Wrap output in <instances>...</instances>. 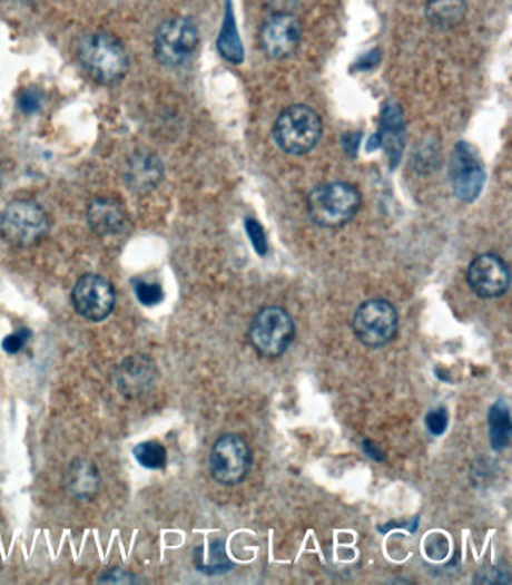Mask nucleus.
Returning a JSON list of instances; mask_svg holds the SVG:
<instances>
[{
    "mask_svg": "<svg viewBox=\"0 0 512 585\" xmlns=\"http://www.w3.org/2000/svg\"><path fill=\"white\" fill-rule=\"evenodd\" d=\"M363 205L358 188L344 181H329L314 188L308 195L309 221L324 230H339L354 221Z\"/></svg>",
    "mask_w": 512,
    "mask_h": 585,
    "instance_id": "nucleus-1",
    "label": "nucleus"
},
{
    "mask_svg": "<svg viewBox=\"0 0 512 585\" xmlns=\"http://www.w3.org/2000/svg\"><path fill=\"white\" fill-rule=\"evenodd\" d=\"M77 58L86 75L101 85L118 84L130 68L122 42L105 32L85 37L77 49Z\"/></svg>",
    "mask_w": 512,
    "mask_h": 585,
    "instance_id": "nucleus-2",
    "label": "nucleus"
},
{
    "mask_svg": "<svg viewBox=\"0 0 512 585\" xmlns=\"http://www.w3.org/2000/svg\"><path fill=\"white\" fill-rule=\"evenodd\" d=\"M324 124L313 107L294 105L284 109L275 119L273 137L283 153L305 156L316 148Z\"/></svg>",
    "mask_w": 512,
    "mask_h": 585,
    "instance_id": "nucleus-3",
    "label": "nucleus"
},
{
    "mask_svg": "<svg viewBox=\"0 0 512 585\" xmlns=\"http://www.w3.org/2000/svg\"><path fill=\"white\" fill-rule=\"evenodd\" d=\"M296 338V325L291 313L278 305H266L254 315L248 326V339L254 350L266 359H278L289 350Z\"/></svg>",
    "mask_w": 512,
    "mask_h": 585,
    "instance_id": "nucleus-4",
    "label": "nucleus"
},
{
    "mask_svg": "<svg viewBox=\"0 0 512 585\" xmlns=\"http://www.w3.org/2000/svg\"><path fill=\"white\" fill-rule=\"evenodd\" d=\"M50 231L49 215L33 201H14L0 214V236L19 248L33 247Z\"/></svg>",
    "mask_w": 512,
    "mask_h": 585,
    "instance_id": "nucleus-5",
    "label": "nucleus"
},
{
    "mask_svg": "<svg viewBox=\"0 0 512 585\" xmlns=\"http://www.w3.org/2000/svg\"><path fill=\"white\" fill-rule=\"evenodd\" d=\"M398 312L390 301L373 299L364 301L352 318L355 338L370 350L390 345L398 333Z\"/></svg>",
    "mask_w": 512,
    "mask_h": 585,
    "instance_id": "nucleus-6",
    "label": "nucleus"
},
{
    "mask_svg": "<svg viewBox=\"0 0 512 585\" xmlns=\"http://www.w3.org/2000/svg\"><path fill=\"white\" fill-rule=\"evenodd\" d=\"M199 45L200 33L195 21L187 17H174L157 30L155 58L166 67H184L196 55Z\"/></svg>",
    "mask_w": 512,
    "mask_h": 585,
    "instance_id": "nucleus-7",
    "label": "nucleus"
},
{
    "mask_svg": "<svg viewBox=\"0 0 512 585\" xmlns=\"http://www.w3.org/2000/svg\"><path fill=\"white\" fill-rule=\"evenodd\" d=\"M253 466L248 442L236 433H226L214 442L209 455V471L221 486H236L247 479Z\"/></svg>",
    "mask_w": 512,
    "mask_h": 585,
    "instance_id": "nucleus-8",
    "label": "nucleus"
},
{
    "mask_svg": "<svg viewBox=\"0 0 512 585\" xmlns=\"http://www.w3.org/2000/svg\"><path fill=\"white\" fill-rule=\"evenodd\" d=\"M451 188L455 197L462 202L476 201L483 192L485 184V170L483 162L472 145L460 142L455 146L450 165Z\"/></svg>",
    "mask_w": 512,
    "mask_h": 585,
    "instance_id": "nucleus-9",
    "label": "nucleus"
},
{
    "mask_svg": "<svg viewBox=\"0 0 512 585\" xmlns=\"http://www.w3.org/2000/svg\"><path fill=\"white\" fill-rule=\"evenodd\" d=\"M72 305L85 320L100 322L114 312L116 294L114 285L98 274H86L72 287Z\"/></svg>",
    "mask_w": 512,
    "mask_h": 585,
    "instance_id": "nucleus-10",
    "label": "nucleus"
},
{
    "mask_svg": "<svg viewBox=\"0 0 512 585\" xmlns=\"http://www.w3.org/2000/svg\"><path fill=\"white\" fill-rule=\"evenodd\" d=\"M466 279L469 287L480 299H501L510 290V266L501 256L483 253L469 264Z\"/></svg>",
    "mask_w": 512,
    "mask_h": 585,
    "instance_id": "nucleus-11",
    "label": "nucleus"
},
{
    "mask_svg": "<svg viewBox=\"0 0 512 585\" xmlns=\"http://www.w3.org/2000/svg\"><path fill=\"white\" fill-rule=\"evenodd\" d=\"M303 38V26L294 12H274L260 28V47L270 59L294 55Z\"/></svg>",
    "mask_w": 512,
    "mask_h": 585,
    "instance_id": "nucleus-12",
    "label": "nucleus"
},
{
    "mask_svg": "<svg viewBox=\"0 0 512 585\" xmlns=\"http://www.w3.org/2000/svg\"><path fill=\"white\" fill-rule=\"evenodd\" d=\"M157 365L146 355H131L116 371V386L127 398L146 393L157 380Z\"/></svg>",
    "mask_w": 512,
    "mask_h": 585,
    "instance_id": "nucleus-13",
    "label": "nucleus"
},
{
    "mask_svg": "<svg viewBox=\"0 0 512 585\" xmlns=\"http://www.w3.org/2000/svg\"><path fill=\"white\" fill-rule=\"evenodd\" d=\"M163 176H165V166L155 154L148 150H139L127 163L125 169V181L132 192L144 193L152 192L159 186Z\"/></svg>",
    "mask_w": 512,
    "mask_h": 585,
    "instance_id": "nucleus-14",
    "label": "nucleus"
},
{
    "mask_svg": "<svg viewBox=\"0 0 512 585\" xmlns=\"http://www.w3.org/2000/svg\"><path fill=\"white\" fill-rule=\"evenodd\" d=\"M127 211L115 197H97L90 202L88 223L95 234L101 236L119 234L127 226Z\"/></svg>",
    "mask_w": 512,
    "mask_h": 585,
    "instance_id": "nucleus-15",
    "label": "nucleus"
},
{
    "mask_svg": "<svg viewBox=\"0 0 512 585\" xmlns=\"http://www.w3.org/2000/svg\"><path fill=\"white\" fill-rule=\"evenodd\" d=\"M101 477L97 467L90 460L76 459L68 467L66 488L77 500L88 501L97 496L100 489Z\"/></svg>",
    "mask_w": 512,
    "mask_h": 585,
    "instance_id": "nucleus-16",
    "label": "nucleus"
},
{
    "mask_svg": "<svg viewBox=\"0 0 512 585\" xmlns=\"http://www.w3.org/2000/svg\"><path fill=\"white\" fill-rule=\"evenodd\" d=\"M466 0H427L425 19L437 30L457 28L466 17Z\"/></svg>",
    "mask_w": 512,
    "mask_h": 585,
    "instance_id": "nucleus-17",
    "label": "nucleus"
},
{
    "mask_svg": "<svg viewBox=\"0 0 512 585\" xmlns=\"http://www.w3.org/2000/svg\"><path fill=\"white\" fill-rule=\"evenodd\" d=\"M489 437L494 451L506 450L511 445L512 426L506 400L499 399L489 411Z\"/></svg>",
    "mask_w": 512,
    "mask_h": 585,
    "instance_id": "nucleus-18",
    "label": "nucleus"
},
{
    "mask_svg": "<svg viewBox=\"0 0 512 585\" xmlns=\"http://www.w3.org/2000/svg\"><path fill=\"white\" fill-rule=\"evenodd\" d=\"M218 49L230 62L238 64L243 60V47L238 38V30L232 12L230 0H227L226 14H224L221 33L218 38Z\"/></svg>",
    "mask_w": 512,
    "mask_h": 585,
    "instance_id": "nucleus-19",
    "label": "nucleus"
},
{
    "mask_svg": "<svg viewBox=\"0 0 512 585\" xmlns=\"http://www.w3.org/2000/svg\"><path fill=\"white\" fill-rule=\"evenodd\" d=\"M381 140L390 146L391 153L400 149L403 139V116L397 106L391 105L383 111Z\"/></svg>",
    "mask_w": 512,
    "mask_h": 585,
    "instance_id": "nucleus-20",
    "label": "nucleus"
},
{
    "mask_svg": "<svg viewBox=\"0 0 512 585\" xmlns=\"http://www.w3.org/2000/svg\"><path fill=\"white\" fill-rule=\"evenodd\" d=\"M132 455L141 467L148 470H163L167 464V451L165 446L158 441L140 442L132 450Z\"/></svg>",
    "mask_w": 512,
    "mask_h": 585,
    "instance_id": "nucleus-21",
    "label": "nucleus"
},
{
    "mask_svg": "<svg viewBox=\"0 0 512 585\" xmlns=\"http://www.w3.org/2000/svg\"><path fill=\"white\" fill-rule=\"evenodd\" d=\"M197 567L206 575H223L234 569V565H232L229 557H227L226 548H224L221 542H215V544L210 545L208 563H205V565L201 563V565Z\"/></svg>",
    "mask_w": 512,
    "mask_h": 585,
    "instance_id": "nucleus-22",
    "label": "nucleus"
},
{
    "mask_svg": "<svg viewBox=\"0 0 512 585\" xmlns=\"http://www.w3.org/2000/svg\"><path fill=\"white\" fill-rule=\"evenodd\" d=\"M132 285H135L137 300L144 305H148V308H152V305H157L165 300V291L158 283L136 281Z\"/></svg>",
    "mask_w": 512,
    "mask_h": 585,
    "instance_id": "nucleus-23",
    "label": "nucleus"
},
{
    "mask_svg": "<svg viewBox=\"0 0 512 585\" xmlns=\"http://www.w3.org/2000/svg\"><path fill=\"white\" fill-rule=\"evenodd\" d=\"M447 425H450V416L443 407L434 408L425 416V426L434 437L443 436L446 432Z\"/></svg>",
    "mask_w": 512,
    "mask_h": 585,
    "instance_id": "nucleus-24",
    "label": "nucleus"
},
{
    "mask_svg": "<svg viewBox=\"0 0 512 585\" xmlns=\"http://www.w3.org/2000/svg\"><path fill=\"white\" fill-rule=\"evenodd\" d=\"M42 106V92L37 88L24 89L19 97V107L23 114H37Z\"/></svg>",
    "mask_w": 512,
    "mask_h": 585,
    "instance_id": "nucleus-25",
    "label": "nucleus"
},
{
    "mask_svg": "<svg viewBox=\"0 0 512 585\" xmlns=\"http://www.w3.org/2000/svg\"><path fill=\"white\" fill-rule=\"evenodd\" d=\"M245 226H247V235L249 240H252L254 248H256V252L259 253L260 256H265L266 253H268V241H266V235L265 232L262 231V226L256 221H253V218H249V221L245 223Z\"/></svg>",
    "mask_w": 512,
    "mask_h": 585,
    "instance_id": "nucleus-26",
    "label": "nucleus"
},
{
    "mask_svg": "<svg viewBox=\"0 0 512 585\" xmlns=\"http://www.w3.org/2000/svg\"><path fill=\"white\" fill-rule=\"evenodd\" d=\"M30 334H32L30 333V330L20 329L19 331H16V333L7 335L2 342V350L6 351L7 354H17V352L23 350L26 343H28L30 339Z\"/></svg>",
    "mask_w": 512,
    "mask_h": 585,
    "instance_id": "nucleus-27",
    "label": "nucleus"
},
{
    "mask_svg": "<svg viewBox=\"0 0 512 585\" xmlns=\"http://www.w3.org/2000/svg\"><path fill=\"white\" fill-rule=\"evenodd\" d=\"M301 0H265V6L274 12H292L299 6Z\"/></svg>",
    "mask_w": 512,
    "mask_h": 585,
    "instance_id": "nucleus-28",
    "label": "nucleus"
},
{
    "mask_svg": "<svg viewBox=\"0 0 512 585\" xmlns=\"http://www.w3.org/2000/svg\"><path fill=\"white\" fill-rule=\"evenodd\" d=\"M363 449L365 454L370 456V458L377 460V462H381V460L385 459V455L382 454V450L378 449L376 445H373L370 440L363 441Z\"/></svg>",
    "mask_w": 512,
    "mask_h": 585,
    "instance_id": "nucleus-29",
    "label": "nucleus"
},
{
    "mask_svg": "<svg viewBox=\"0 0 512 585\" xmlns=\"http://www.w3.org/2000/svg\"><path fill=\"white\" fill-rule=\"evenodd\" d=\"M0 184H2V167H0Z\"/></svg>",
    "mask_w": 512,
    "mask_h": 585,
    "instance_id": "nucleus-30",
    "label": "nucleus"
}]
</instances>
